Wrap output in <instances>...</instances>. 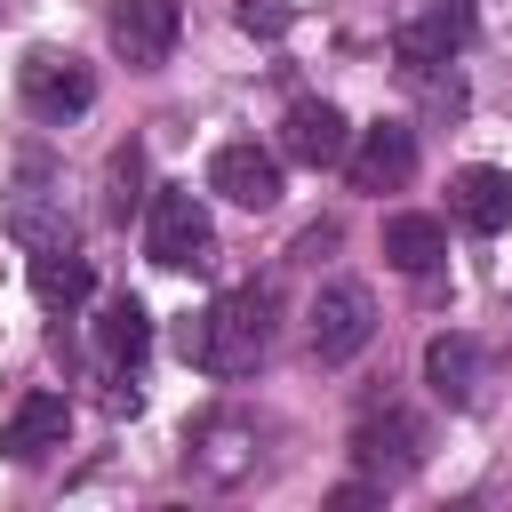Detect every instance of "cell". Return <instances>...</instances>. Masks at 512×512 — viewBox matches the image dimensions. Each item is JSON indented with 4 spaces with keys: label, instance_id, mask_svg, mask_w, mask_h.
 <instances>
[{
    "label": "cell",
    "instance_id": "cell-13",
    "mask_svg": "<svg viewBox=\"0 0 512 512\" xmlns=\"http://www.w3.org/2000/svg\"><path fill=\"white\" fill-rule=\"evenodd\" d=\"M480 368H488V360H480V344H472L464 328H448V336L424 344V384H432L448 408H472V400H480Z\"/></svg>",
    "mask_w": 512,
    "mask_h": 512
},
{
    "label": "cell",
    "instance_id": "cell-18",
    "mask_svg": "<svg viewBox=\"0 0 512 512\" xmlns=\"http://www.w3.org/2000/svg\"><path fill=\"white\" fill-rule=\"evenodd\" d=\"M144 200V144H120L112 160H104V216L112 224H128V208Z\"/></svg>",
    "mask_w": 512,
    "mask_h": 512
},
{
    "label": "cell",
    "instance_id": "cell-4",
    "mask_svg": "<svg viewBox=\"0 0 512 512\" xmlns=\"http://www.w3.org/2000/svg\"><path fill=\"white\" fill-rule=\"evenodd\" d=\"M184 472H192L200 488H240V480L256 472V424H248V416H208V424H192Z\"/></svg>",
    "mask_w": 512,
    "mask_h": 512
},
{
    "label": "cell",
    "instance_id": "cell-11",
    "mask_svg": "<svg viewBox=\"0 0 512 512\" xmlns=\"http://www.w3.org/2000/svg\"><path fill=\"white\" fill-rule=\"evenodd\" d=\"M64 432H72L64 392H32V400H16V416L0 424V456H8V464H40V456L64 448Z\"/></svg>",
    "mask_w": 512,
    "mask_h": 512
},
{
    "label": "cell",
    "instance_id": "cell-16",
    "mask_svg": "<svg viewBox=\"0 0 512 512\" xmlns=\"http://www.w3.org/2000/svg\"><path fill=\"white\" fill-rule=\"evenodd\" d=\"M144 344H152L144 304H136V296H112V304L96 312V352H104L112 368H136V360H144Z\"/></svg>",
    "mask_w": 512,
    "mask_h": 512
},
{
    "label": "cell",
    "instance_id": "cell-9",
    "mask_svg": "<svg viewBox=\"0 0 512 512\" xmlns=\"http://www.w3.org/2000/svg\"><path fill=\"white\" fill-rule=\"evenodd\" d=\"M208 192H224L232 208L264 216V208H280V160H272L264 144H224V152L208 160Z\"/></svg>",
    "mask_w": 512,
    "mask_h": 512
},
{
    "label": "cell",
    "instance_id": "cell-17",
    "mask_svg": "<svg viewBox=\"0 0 512 512\" xmlns=\"http://www.w3.org/2000/svg\"><path fill=\"white\" fill-rule=\"evenodd\" d=\"M456 40H464V16H456V8H432V16H416V24L400 32V64H408V72H432V64L456 56Z\"/></svg>",
    "mask_w": 512,
    "mask_h": 512
},
{
    "label": "cell",
    "instance_id": "cell-8",
    "mask_svg": "<svg viewBox=\"0 0 512 512\" xmlns=\"http://www.w3.org/2000/svg\"><path fill=\"white\" fill-rule=\"evenodd\" d=\"M352 456H360V472H368V480H408V472L424 464V424H416V416H400V408L360 416Z\"/></svg>",
    "mask_w": 512,
    "mask_h": 512
},
{
    "label": "cell",
    "instance_id": "cell-7",
    "mask_svg": "<svg viewBox=\"0 0 512 512\" xmlns=\"http://www.w3.org/2000/svg\"><path fill=\"white\" fill-rule=\"evenodd\" d=\"M104 32H112V48H120L136 72H152V64H168V48H176V32H184V8H176V0H112Z\"/></svg>",
    "mask_w": 512,
    "mask_h": 512
},
{
    "label": "cell",
    "instance_id": "cell-5",
    "mask_svg": "<svg viewBox=\"0 0 512 512\" xmlns=\"http://www.w3.org/2000/svg\"><path fill=\"white\" fill-rule=\"evenodd\" d=\"M368 336H376V296H368L360 280H328V288L312 296V352L336 368V360H352Z\"/></svg>",
    "mask_w": 512,
    "mask_h": 512
},
{
    "label": "cell",
    "instance_id": "cell-3",
    "mask_svg": "<svg viewBox=\"0 0 512 512\" xmlns=\"http://www.w3.org/2000/svg\"><path fill=\"white\" fill-rule=\"evenodd\" d=\"M16 88H24V112H32V120H80V112L96 104V72H88L72 48H24Z\"/></svg>",
    "mask_w": 512,
    "mask_h": 512
},
{
    "label": "cell",
    "instance_id": "cell-1",
    "mask_svg": "<svg viewBox=\"0 0 512 512\" xmlns=\"http://www.w3.org/2000/svg\"><path fill=\"white\" fill-rule=\"evenodd\" d=\"M272 344V288H224L208 312L176 320V352L208 376H248Z\"/></svg>",
    "mask_w": 512,
    "mask_h": 512
},
{
    "label": "cell",
    "instance_id": "cell-12",
    "mask_svg": "<svg viewBox=\"0 0 512 512\" xmlns=\"http://www.w3.org/2000/svg\"><path fill=\"white\" fill-rule=\"evenodd\" d=\"M448 216L464 232H504L512 224V168H456L448 176Z\"/></svg>",
    "mask_w": 512,
    "mask_h": 512
},
{
    "label": "cell",
    "instance_id": "cell-2",
    "mask_svg": "<svg viewBox=\"0 0 512 512\" xmlns=\"http://www.w3.org/2000/svg\"><path fill=\"white\" fill-rule=\"evenodd\" d=\"M144 256H152L160 272H208V264H216V224H208V200H200L192 184H160V192H152Z\"/></svg>",
    "mask_w": 512,
    "mask_h": 512
},
{
    "label": "cell",
    "instance_id": "cell-19",
    "mask_svg": "<svg viewBox=\"0 0 512 512\" xmlns=\"http://www.w3.org/2000/svg\"><path fill=\"white\" fill-rule=\"evenodd\" d=\"M232 24H240L248 40H280V32L296 24V0H232Z\"/></svg>",
    "mask_w": 512,
    "mask_h": 512
},
{
    "label": "cell",
    "instance_id": "cell-6",
    "mask_svg": "<svg viewBox=\"0 0 512 512\" xmlns=\"http://www.w3.org/2000/svg\"><path fill=\"white\" fill-rule=\"evenodd\" d=\"M344 168H352V192H400V184L416 176V128H408V120L360 128L352 152H344Z\"/></svg>",
    "mask_w": 512,
    "mask_h": 512
},
{
    "label": "cell",
    "instance_id": "cell-21",
    "mask_svg": "<svg viewBox=\"0 0 512 512\" xmlns=\"http://www.w3.org/2000/svg\"><path fill=\"white\" fill-rule=\"evenodd\" d=\"M320 248H336V224H312V232L296 240V256H320Z\"/></svg>",
    "mask_w": 512,
    "mask_h": 512
},
{
    "label": "cell",
    "instance_id": "cell-20",
    "mask_svg": "<svg viewBox=\"0 0 512 512\" xmlns=\"http://www.w3.org/2000/svg\"><path fill=\"white\" fill-rule=\"evenodd\" d=\"M376 496H384V480H352V488H336V496H328V512H368Z\"/></svg>",
    "mask_w": 512,
    "mask_h": 512
},
{
    "label": "cell",
    "instance_id": "cell-15",
    "mask_svg": "<svg viewBox=\"0 0 512 512\" xmlns=\"http://www.w3.org/2000/svg\"><path fill=\"white\" fill-rule=\"evenodd\" d=\"M448 256V224L440 216H384V264L392 272H432Z\"/></svg>",
    "mask_w": 512,
    "mask_h": 512
},
{
    "label": "cell",
    "instance_id": "cell-14",
    "mask_svg": "<svg viewBox=\"0 0 512 512\" xmlns=\"http://www.w3.org/2000/svg\"><path fill=\"white\" fill-rule=\"evenodd\" d=\"M88 288H96V272H88V256H80L72 240H48V248H32V296H40L48 312H72Z\"/></svg>",
    "mask_w": 512,
    "mask_h": 512
},
{
    "label": "cell",
    "instance_id": "cell-10",
    "mask_svg": "<svg viewBox=\"0 0 512 512\" xmlns=\"http://www.w3.org/2000/svg\"><path fill=\"white\" fill-rule=\"evenodd\" d=\"M280 152L304 160V168H336V160L352 152V128H344V112H336L328 96H304V104H288V120H280Z\"/></svg>",
    "mask_w": 512,
    "mask_h": 512
}]
</instances>
